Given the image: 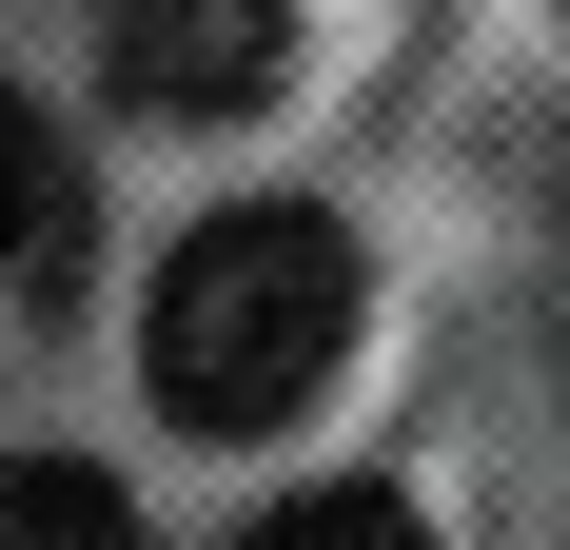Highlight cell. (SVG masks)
<instances>
[{
    "label": "cell",
    "mask_w": 570,
    "mask_h": 550,
    "mask_svg": "<svg viewBox=\"0 0 570 550\" xmlns=\"http://www.w3.org/2000/svg\"><path fill=\"white\" fill-rule=\"evenodd\" d=\"M354 354V236L315 197H236L158 256V315H138V374H158L177 433H276L315 413Z\"/></svg>",
    "instance_id": "cell-1"
},
{
    "label": "cell",
    "mask_w": 570,
    "mask_h": 550,
    "mask_svg": "<svg viewBox=\"0 0 570 550\" xmlns=\"http://www.w3.org/2000/svg\"><path fill=\"white\" fill-rule=\"evenodd\" d=\"M118 99H138V118L276 99V0H118Z\"/></svg>",
    "instance_id": "cell-2"
},
{
    "label": "cell",
    "mask_w": 570,
    "mask_h": 550,
    "mask_svg": "<svg viewBox=\"0 0 570 550\" xmlns=\"http://www.w3.org/2000/svg\"><path fill=\"white\" fill-rule=\"evenodd\" d=\"M236 550H433V531H413V492H295V511H256Z\"/></svg>",
    "instance_id": "cell-3"
},
{
    "label": "cell",
    "mask_w": 570,
    "mask_h": 550,
    "mask_svg": "<svg viewBox=\"0 0 570 550\" xmlns=\"http://www.w3.org/2000/svg\"><path fill=\"white\" fill-rule=\"evenodd\" d=\"M40 197H59V158H40V118H20V79H0V275H20V236H40Z\"/></svg>",
    "instance_id": "cell-4"
}]
</instances>
